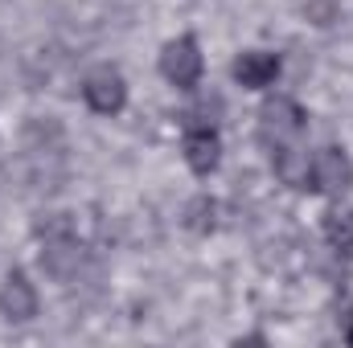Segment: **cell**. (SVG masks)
Instances as JSON below:
<instances>
[{"label": "cell", "instance_id": "cell-1", "mask_svg": "<svg viewBox=\"0 0 353 348\" xmlns=\"http://www.w3.org/2000/svg\"><path fill=\"white\" fill-rule=\"evenodd\" d=\"M304 131H308V111L296 98L271 94L263 107H259V144L267 148V160L279 173V180L292 184V188H300L304 164H308Z\"/></svg>", "mask_w": 353, "mask_h": 348}, {"label": "cell", "instance_id": "cell-2", "mask_svg": "<svg viewBox=\"0 0 353 348\" xmlns=\"http://www.w3.org/2000/svg\"><path fill=\"white\" fill-rule=\"evenodd\" d=\"M181 152H185V164L193 176H214L222 164V131H218V119H210V111L193 107L181 115Z\"/></svg>", "mask_w": 353, "mask_h": 348}, {"label": "cell", "instance_id": "cell-3", "mask_svg": "<svg viewBox=\"0 0 353 348\" xmlns=\"http://www.w3.org/2000/svg\"><path fill=\"white\" fill-rule=\"evenodd\" d=\"M304 193H316V197H341L353 188V160L341 144H325L316 152H308V164H304V180H300Z\"/></svg>", "mask_w": 353, "mask_h": 348}, {"label": "cell", "instance_id": "cell-4", "mask_svg": "<svg viewBox=\"0 0 353 348\" xmlns=\"http://www.w3.org/2000/svg\"><path fill=\"white\" fill-rule=\"evenodd\" d=\"M161 78L176 90H197L205 78V54H201V41L193 33H181L173 41H165L161 50Z\"/></svg>", "mask_w": 353, "mask_h": 348}, {"label": "cell", "instance_id": "cell-5", "mask_svg": "<svg viewBox=\"0 0 353 348\" xmlns=\"http://www.w3.org/2000/svg\"><path fill=\"white\" fill-rule=\"evenodd\" d=\"M83 102H87V111H94V115L115 119L128 107V78L115 66H94L87 78H83Z\"/></svg>", "mask_w": 353, "mask_h": 348}, {"label": "cell", "instance_id": "cell-6", "mask_svg": "<svg viewBox=\"0 0 353 348\" xmlns=\"http://www.w3.org/2000/svg\"><path fill=\"white\" fill-rule=\"evenodd\" d=\"M234 83L243 90H271L283 74V58L275 50H243L230 66Z\"/></svg>", "mask_w": 353, "mask_h": 348}, {"label": "cell", "instance_id": "cell-7", "mask_svg": "<svg viewBox=\"0 0 353 348\" xmlns=\"http://www.w3.org/2000/svg\"><path fill=\"white\" fill-rule=\"evenodd\" d=\"M0 316L8 324H29L37 316V287L29 283L25 270H12L0 287Z\"/></svg>", "mask_w": 353, "mask_h": 348}, {"label": "cell", "instance_id": "cell-8", "mask_svg": "<svg viewBox=\"0 0 353 348\" xmlns=\"http://www.w3.org/2000/svg\"><path fill=\"white\" fill-rule=\"evenodd\" d=\"M321 234L337 254H353V209H329L321 221Z\"/></svg>", "mask_w": 353, "mask_h": 348}, {"label": "cell", "instance_id": "cell-9", "mask_svg": "<svg viewBox=\"0 0 353 348\" xmlns=\"http://www.w3.org/2000/svg\"><path fill=\"white\" fill-rule=\"evenodd\" d=\"M345 340H350V345H353V324H350V328H345Z\"/></svg>", "mask_w": 353, "mask_h": 348}]
</instances>
